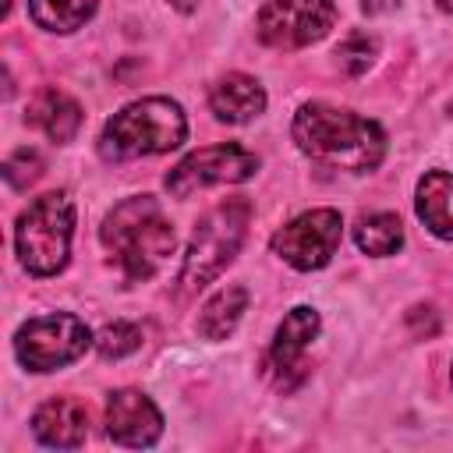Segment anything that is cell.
<instances>
[{
    "label": "cell",
    "mask_w": 453,
    "mask_h": 453,
    "mask_svg": "<svg viewBox=\"0 0 453 453\" xmlns=\"http://www.w3.org/2000/svg\"><path fill=\"white\" fill-rule=\"evenodd\" d=\"M32 432L42 446L53 449H78L88 435V411L71 400V396H57L46 400L35 414H32Z\"/></svg>",
    "instance_id": "7c38bea8"
},
{
    "label": "cell",
    "mask_w": 453,
    "mask_h": 453,
    "mask_svg": "<svg viewBox=\"0 0 453 453\" xmlns=\"http://www.w3.org/2000/svg\"><path fill=\"white\" fill-rule=\"evenodd\" d=\"M74 234V202L67 191L39 195L14 226V248L32 276H53L67 265Z\"/></svg>",
    "instance_id": "277c9868"
},
{
    "label": "cell",
    "mask_w": 453,
    "mask_h": 453,
    "mask_svg": "<svg viewBox=\"0 0 453 453\" xmlns=\"http://www.w3.org/2000/svg\"><path fill=\"white\" fill-rule=\"evenodd\" d=\"M258 156L226 142V145H209L198 152H188L170 173H166V191L173 198H188L209 184H241L255 177Z\"/></svg>",
    "instance_id": "9c48e42d"
},
{
    "label": "cell",
    "mask_w": 453,
    "mask_h": 453,
    "mask_svg": "<svg viewBox=\"0 0 453 453\" xmlns=\"http://www.w3.org/2000/svg\"><path fill=\"white\" fill-rule=\"evenodd\" d=\"M138 347H142V329L131 326V322H110V326H103L99 336H96V350H99L103 357H127V354H134Z\"/></svg>",
    "instance_id": "d6986e66"
},
{
    "label": "cell",
    "mask_w": 453,
    "mask_h": 453,
    "mask_svg": "<svg viewBox=\"0 0 453 453\" xmlns=\"http://www.w3.org/2000/svg\"><path fill=\"white\" fill-rule=\"evenodd\" d=\"M439 7H442L446 14H453V0H439Z\"/></svg>",
    "instance_id": "cb8c5ba5"
},
{
    "label": "cell",
    "mask_w": 453,
    "mask_h": 453,
    "mask_svg": "<svg viewBox=\"0 0 453 453\" xmlns=\"http://www.w3.org/2000/svg\"><path fill=\"white\" fill-rule=\"evenodd\" d=\"M28 11L46 32H74L92 18L96 0H28Z\"/></svg>",
    "instance_id": "ac0fdd59"
},
{
    "label": "cell",
    "mask_w": 453,
    "mask_h": 453,
    "mask_svg": "<svg viewBox=\"0 0 453 453\" xmlns=\"http://www.w3.org/2000/svg\"><path fill=\"white\" fill-rule=\"evenodd\" d=\"M414 209L418 219L442 241H453V173L432 170L418 180L414 191Z\"/></svg>",
    "instance_id": "5bb4252c"
},
{
    "label": "cell",
    "mask_w": 453,
    "mask_h": 453,
    "mask_svg": "<svg viewBox=\"0 0 453 453\" xmlns=\"http://www.w3.org/2000/svg\"><path fill=\"white\" fill-rule=\"evenodd\" d=\"M290 134L308 159L333 170L368 173L386 156V134L375 120L329 103H304L294 113Z\"/></svg>",
    "instance_id": "6da1fadb"
},
{
    "label": "cell",
    "mask_w": 453,
    "mask_h": 453,
    "mask_svg": "<svg viewBox=\"0 0 453 453\" xmlns=\"http://www.w3.org/2000/svg\"><path fill=\"white\" fill-rule=\"evenodd\" d=\"M106 435L117 446H156L163 435V414L142 389H117L106 400Z\"/></svg>",
    "instance_id": "8fae6325"
},
{
    "label": "cell",
    "mask_w": 453,
    "mask_h": 453,
    "mask_svg": "<svg viewBox=\"0 0 453 453\" xmlns=\"http://www.w3.org/2000/svg\"><path fill=\"white\" fill-rule=\"evenodd\" d=\"M39 173H42V156H39L35 149H18V152H11L7 163H4V177H7V184L18 188V191L28 188Z\"/></svg>",
    "instance_id": "44dd1931"
},
{
    "label": "cell",
    "mask_w": 453,
    "mask_h": 453,
    "mask_svg": "<svg viewBox=\"0 0 453 453\" xmlns=\"http://www.w3.org/2000/svg\"><path fill=\"white\" fill-rule=\"evenodd\" d=\"M375 53H379V42H375L372 35H365V32L347 35V39L340 42V50H336L340 67H343L347 74H361V71H368L372 60H375Z\"/></svg>",
    "instance_id": "ffe728a7"
},
{
    "label": "cell",
    "mask_w": 453,
    "mask_h": 453,
    "mask_svg": "<svg viewBox=\"0 0 453 453\" xmlns=\"http://www.w3.org/2000/svg\"><path fill=\"white\" fill-rule=\"evenodd\" d=\"M209 110L223 124H248L265 110V88L251 74H226L209 92Z\"/></svg>",
    "instance_id": "4fadbf2b"
},
{
    "label": "cell",
    "mask_w": 453,
    "mask_h": 453,
    "mask_svg": "<svg viewBox=\"0 0 453 453\" xmlns=\"http://www.w3.org/2000/svg\"><path fill=\"white\" fill-rule=\"evenodd\" d=\"M319 336V311L308 304H297L287 311V319L276 326V336L269 343L265 354V375L273 379L276 389H294L304 382L308 365H304V350L311 347V340Z\"/></svg>",
    "instance_id": "30bf717a"
},
{
    "label": "cell",
    "mask_w": 453,
    "mask_h": 453,
    "mask_svg": "<svg viewBox=\"0 0 453 453\" xmlns=\"http://www.w3.org/2000/svg\"><path fill=\"white\" fill-rule=\"evenodd\" d=\"M188 138V117L180 103L166 96H145L113 113L99 134V156L106 163H127L142 156H159Z\"/></svg>",
    "instance_id": "3957f363"
},
{
    "label": "cell",
    "mask_w": 453,
    "mask_h": 453,
    "mask_svg": "<svg viewBox=\"0 0 453 453\" xmlns=\"http://www.w3.org/2000/svg\"><path fill=\"white\" fill-rule=\"evenodd\" d=\"M354 241L365 255H375V258H386L393 251H400L403 244V223L396 212H372V216H361L357 226H354Z\"/></svg>",
    "instance_id": "e0dca14e"
},
{
    "label": "cell",
    "mask_w": 453,
    "mask_h": 453,
    "mask_svg": "<svg viewBox=\"0 0 453 453\" xmlns=\"http://www.w3.org/2000/svg\"><path fill=\"white\" fill-rule=\"evenodd\" d=\"M88 343H96L88 326L71 311L28 319L14 333V354L28 372H57L78 361L88 350Z\"/></svg>",
    "instance_id": "8992f818"
},
{
    "label": "cell",
    "mask_w": 453,
    "mask_h": 453,
    "mask_svg": "<svg viewBox=\"0 0 453 453\" xmlns=\"http://www.w3.org/2000/svg\"><path fill=\"white\" fill-rule=\"evenodd\" d=\"M25 120L35 124L53 142H71L78 134V127H81V106L60 88H42L28 103V117Z\"/></svg>",
    "instance_id": "9a60e30c"
},
{
    "label": "cell",
    "mask_w": 453,
    "mask_h": 453,
    "mask_svg": "<svg viewBox=\"0 0 453 453\" xmlns=\"http://www.w3.org/2000/svg\"><path fill=\"white\" fill-rule=\"evenodd\" d=\"M99 241L131 283L156 276L177 244L170 219L163 216L152 195H131L120 205H113L99 226Z\"/></svg>",
    "instance_id": "7a4b0ae2"
},
{
    "label": "cell",
    "mask_w": 453,
    "mask_h": 453,
    "mask_svg": "<svg viewBox=\"0 0 453 453\" xmlns=\"http://www.w3.org/2000/svg\"><path fill=\"white\" fill-rule=\"evenodd\" d=\"M400 0H361V11L365 14H389Z\"/></svg>",
    "instance_id": "7402d4cb"
},
{
    "label": "cell",
    "mask_w": 453,
    "mask_h": 453,
    "mask_svg": "<svg viewBox=\"0 0 453 453\" xmlns=\"http://www.w3.org/2000/svg\"><path fill=\"white\" fill-rule=\"evenodd\" d=\"M248 223H251V205L244 198H226L216 209H209L188 244L184 265H180V283L184 290H198L205 283H212L241 251L244 237H248Z\"/></svg>",
    "instance_id": "5b68a950"
},
{
    "label": "cell",
    "mask_w": 453,
    "mask_h": 453,
    "mask_svg": "<svg viewBox=\"0 0 453 453\" xmlns=\"http://www.w3.org/2000/svg\"><path fill=\"white\" fill-rule=\"evenodd\" d=\"M336 21L333 0H262L258 39L276 50H301L319 42Z\"/></svg>",
    "instance_id": "ba28073f"
},
{
    "label": "cell",
    "mask_w": 453,
    "mask_h": 453,
    "mask_svg": "<svg viewBox=\"0 0 453 453\" xmlns=\"http://www.w3.org/2000/svg\"><path fill=\"white\" fill-rule=\"evenodd\" d=\"M244 308H248V290H244V287L234 283V287L216 290V294L205 301L202 315H198V333H202L205 340H212V343L226 340V336L237 329Z\"/></svg>",
    "instance_id": "2e32d148"
},
{
    "label": "cell",
    "mask_w": 453,
    "mask_h": 453,
    "mask_svg": "<svg viewBox=\"0 0 453 453\" xmlns=\"http://www.w3.org/2000/svg\"><path fill=\"white\" fill-rule=\"evenodd\" d=\"M166 4H170V7H177L180 14H191V11L198 7V0H166Z\"/></svg>",
    "instance_id": "603a6c76"
},
{
    "label": "cell",
    "mask_w": 453,
    "mask_h": 453,
    "mask_svg": "<svg viewBox=\"0 0 453 453\" xmlns=\"http://www.w3.org/2000/svg\"><path fill=\"white\" fill-rule=\"evenodd\" d=\"M340 237H343V219L336 209H308L294 216L287 226H280L269 244L287 265H294L297 273H311L333 262Z\"/></svg>",
    "instance_id": "52a82bcc"
}]
</instances>
